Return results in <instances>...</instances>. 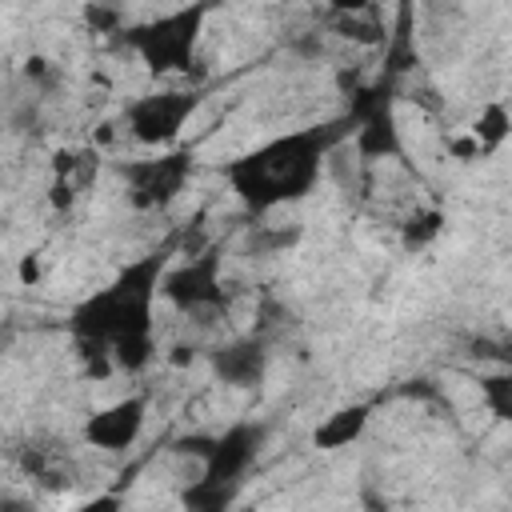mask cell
<instances>
[{
  "label": "cell",
  "mask_w": 512,
  "mask_h": 512,
  "mask_svg": "<svg viewBox=\"0 0 512 512\" xmlns=\"http://www.w3.org/2000/svg\"><path fill=\"white\" fill-rule=\"evenodd\" d=\"M368 416H372V404H344L336 408L332 416H324L312 432V444L324 448V452H336V448H348L352 440H360V432L368 428Z\"/></svg>",
  "instance_id": "12"
},
{
  "label": "cell",
  "mask_w": 512,
  "mask_h": 512,
  "mask_svg": "<svg viewBox=\"0 0 512 512\" xmlns=\"http://www.w3.org/2000/svg\"><path fill=\"white\" fill-rule=\"evenodd\" d=\"M24 76L28 80H48V60L44 56H28L24 60Z\"/></svg>",
  "instance_id": "26"
},
{
  "label": "cell",
  "mask_w": 512,
  "mask_h": 512,
  "mask_svg": "<svg viewBox=\"0 0 512 512\" xmlns=\"http://www.w3.org/2000/svg\"><path fill=\"white\" fill-rule=\"evenodd\" d=\"M416 68V40H412V8L400 4L396 8V24L388 28V40H384V80L400 84V76H408Z\"/></svg>",
  "instance_id": "13"
},
{
  "label": "cell",
  "mask_w": 512,
  "mask_h": 512,
  "mask_svg": "<svg viewBox=\"0 0 512 512\" xmlns=\"http://www.w3.org/2000/svg\"><path fill=\"white\" fill-rule=\"evenodd\" d=\"M448 152H452L456 160H476V156H480V144H476L472 136H452V140H448Z\"/></svg>",
  "instance_id": "24"
},
{
  "label": "cell",
  "mask_w": 512,
  "mask_h": 512,
  "mask_svg": "<svg viewBox=\"0 0 512 512\" xmlns=\"http://www.w3.org/2000/svg\"><path fill=\"white\" fill-rule=\"evenodd\" d=\"M480 396H484L488 412H492L500 424H508V420H512V376H508V372L484 376V380H480Z\"/></svg>",
  "instance_id": "18"
},
{
  "label": "cell",
  "mask_w": 512,
  "mask_h": 512,
  "mask_svg": "<svg viewBox=\"0 0 512 512\" xmlns=\"http://www.w3.org/2000/svg\"><path fill=\"white\" fill-rule=\"evenodd\" d=\"M240 488L244 480H192L184 492H180V508L184 512H232L236 500H240Z\"/></svg>",
  "instance_id": "14"
},
{
  "label": "cell",
  "mask_w": 512,
  "mask_h": 512,
  "mask_svg": "<svg viewBox=\"0 0 512 512\" xmlns=\"http://www.w3.org/2000/svg\"><path fill=\"white\" fill-rule=\"evenodd\" d=\"M40 256L36 252H28V256H20V268H16V276H20V284L24 288H32V284H40Z\"/></svg>",
  "instance_id": "23"
},
{
  "label": "cell",
  "mask_w": 512,
  "mask_h": 512,
  "mask_svg": "<svg viewBox=\"0 0 512 512\" xmlns=\"http://www.w3.org/2000/svg\"><path fill=\"white\" fill-rule=\"evenodd\" d=\"M472 356H480V360H500V356H504V344H496V340H472Z\"/></svg>",
  "instance_id": "25"
},
{
  "label": "cell",
  "mask_w": 512,
  "mask_h": 512,
  "mask_svg": "<svg viewBox=\"0 0 512 512\" xmlns=\"http://www.w3.org/2000/svg\"><path fill=\"white\" fill-rule=\"evenodd\" d=\"M360 504H364V512H392V508H388L372 488H364V492H360Z\"/></svg>",
  "instance_id": "27"
},
{
  "label": "cell",
  "mask_w": 512,
  "mask_h": 512,
  "mask_svg": "<svg viewBox=\"0 0 512 512\" xmlns=\"http://www.w3.org/2000/svg\"><path fill=\"white\" fill-rule=\"evenodd\" d=\"M0 240H4V224H0Z\"/></svg>",
  "instance_id": "30"
},
{
  "label": "cell",
  "mask_w": 512,
  "mask_h": 512,
  "mask_svg": "<svg viewBox=\"0 0 512 512\" xmlns=\"http://www.w3.org/2000/svg\"><path fill=\"white\" fill-rule=\"evenodd\" d=\"M440 232H444V212L440 208H416L400 224V244H404V252H424Z\"/></svg>",
  "instance_id": "16"
},
{
  "label": "cell",
  "mask_w": 512,
  "mask_h": 512,
  "mask_svg": "<svg viewBox=\"0 0 512 512\" xmlns=\"http://www.w3.org/2000/svg\"><path fill=\"white\" fill-rule=\"evenodd\" d=\"M72 512H124V500H120V492H100V496L76 504Z\"/></svg>",
  "instance_id": "21"
},
{
  "label": "cell",
  "mask_w": 512,
  "mask_h": 512,
  "mask_svg": "<svg viewBox=\"0 0 512 512\" xmlns=\"http://www.w3.org/2000/svg\"><path fill=\"white\" fill-rule=\"evenodd\" d=\"M300 240V224H292V228H272V224H264L260 232H252V248L256 252H284V248H292Z\"/></svg>",
  "instance_id": "19"
},
{
  "label": "cell",
  "mask_w": 512,
  "mask_h": 512,
  "mask_svg": "<svg viewBox=\"0 0 512 512\" xmlns=\"http://www.w3.org/2000/svg\"><path fill=\"white\" fill-rule=\"evenodd\" d=\"M344 136H352L348 116L272 136L228 164V184L248 212H272L280 204H296L316 188L328 156Z\"/></svg>",
  "instance_id": "1"
},
{
  "label": "cell",
  "mask_w": 512,
  "mask_h": 512,
  "mask_svg": "<svg viewBox=\"0 0 512 512\" xmlns=\"http://www.w3.org/2000/svg\"><path fill=\"white\" fill-rule=\"evenodd\" d=\"M196 108H200V92H148L128 104L124 124H128L132 140H140L148 148H164L184 132V124Z\"/></svg>",
  "instance_id": "5"
},
{
  "label": "cell",
  "mask_w": 512,
  "mask_h": 512,
  "mask_svg": "<svg viewBox=\"0 0 512 512\" xmlns=\"http://www.w3.org/2000/svg\"><path fill=\"white\" fill-rule=\"evenodd\" d=\"M208 360H212L216 380H224L232 388H256L268 368V352L260 340H228V344L212 348Z\"/></svg>",
  "instance_id": "9"
},
{
  "label": "cell",
  "mask_w": 512,
  "mask_h": 512,
  "mask_svg": "<svg viewBox=\"0 0 512 512\" xmlns=\"http://www.w3.org/2000/svg\"><path fill=\"white\" fill-rule=\"evenodd\" d=\"M120 172H124V184H128V196L136 208H164L184 192V184L192 176V152L188 148L160 152L152 160H132Z\"/></svg>",
  "instance_id": "6"
},
{
  "label": "cell",
  "mask_w": 512,
  "mask_h": 512,
  "mask_svg": "<svg viewBox=\"0 0 512 512\" xmlns=\"http://www.w3.org/2000/svg\"><path fill=\"white\" fill-rule=\"evenodd\" d=\"M108 352H112V368H120V372H144V368L156 360V336H152V332L124 336V340H116Z\"/></svg>",
  "instance_id": "17"
},
{
  "label": "cell",
  "mask_w": 512,
  "mask_h": 512,
  "mask_svg": "<svg viewBox=\"0 0 512 512\" xmlns=\"http://www.w3.org/2000/svg\"><path fill=\"white\" fill-rule=\"evenodd\" d=\"M192 360H196V348H188V344L172 348V364H192Z\"/></svg>",
  "instance_id": "29"
},
{
  "label": "cell",
  "mask_w": 512,
  "mask_h": 512,
  "mask_svg": "<svg viewBox=\"0 0 512 512\" xmlns=\"http://www.w3.org/2000/svg\"><path fill=\"white\" fill-rule=\"evenodd\" d=\"M48 204L60 208V212H68V208L76 204V184H72V180H52V188H48Z\"/></svg>",
  "instance_id": "22"
},
{
  "label": "cell",
  "mask_w": 512,
  "mask_h": 512,
  "mask_svg": "<svg viewBox=\"0 0 512 512\" xmlns=\"http://www.w3.org/2000/svg\"><path fill=\"white\" fill-rule=\"evenodd\" d=\"M84 24L92 32H120L124 28V12L116 4H88L84 8Z\"/></svg>",
  "instance_id": "20"
},
{
  "label": "cell",
  "mask_w": 512,
  "mask_h": 512,
  "mask_svg": "<svg viewBox=\"0 0 512 512\" xmlns=\"http://www.w3.org/2000/svg\"><path fill=\"white\" fill-rule=\"evenodd\" d=\"M220 252L204 248L196 256H188L180 268H168L160 280V296L180 308V312H196V316H216L224 308V288H220Z\"/></svg>",
  "instance_id": "4"
},
{
  "label": "cell",
  "mask_w": 512,
  "mask_h": 512,
  "mask_svg": "<svg viewBox=\"0 0 512 512\" xmlns=\"http://www.w3.org/2000/svg\"><path fill=\"white\" fill-rule=\"evenodd\" d=\"M264 428L256 424H232L220 436H212V448L204 456V476L208 480H244V472L256 460Z\"/></svg>",
  "instance_id": "8"
},
{
  "label": "cell",
  "mask_w": 512,
  "mask_h": 512,
  "mask_svg": "<svg viewBox=\"0 0 512 512\" xmlns=\"http://www.w3.org/2000/svg\"><path fill=\"white\" fill-rule=\"evenodd\" d=\"M28 512H32V508H28Z\"/></svg>",
  "instance_id": "31"
},
{
  "label": "cell",
  "mask_w": 512,
  "mask_h": 512,
  "mask_svg": "<svg viewBox=\"0 0 512 512\" xmlns=\"http://www.w3.org/2000/svg\"><path fill=\"white\" fill-rule=\"evenodd\" d=\"M144 420H148V400L124 396V400H116V404H108L84 420V444L100 448V452H124L140 440Z\"/></svg>",
  "instance_id": "7"
},
{
  "label": "cell",
  "mask_w": 512,
  "mask_h": 512,
  "mask_svg": "<svg viewBox=\"0 0 512 512\" xmlns=\"http://www.w3.org/2000/svg\"><path fill=\"white\" fill-rule=\"evenodd\" d=\"M208 4H192V8H176L168 16H156L148 24H132L124 32V44L144 60V68L152 76H168V72H192V56H196V40L204 32L208 20Z\"/></svg>",
  "instance_id": "3"
},
{
  "label": "cell",
  "mask_w": 512,
  "mask_h": 512,
  "mask_svg": "<svg viewBox=\"0 0 512 512\" xmlns=\"http://www.w3.org/2000/svg\"><path fill=\"white\" fill-rule=\"evenodd\" d=\"M172 252H176V244H164L160 252H148V256L124 264L108 288L80 300L68 316L72 340H100L112 348L124 336L152 332V304L160 296V280L168 272Z\"/></svg>",
  "instance_id": "2"
},
{
  "label": "cell",
  "mask_w": 512,
  "mask_h": 512,
  "mask_svg": "<svg viewBox=\"0 0 512 512\" xmlns=\"http://www.w3.org/2000/svg\"><path fill=\"white\" fill-rule=\"evenodd\" d=\"M352 144H356V156H364V160L404 156V140H400V124H396L392 108L352 124Z\"/></svg>",
  "instance_id": "10"
},
{
  "label": "cell",
  "mask_w": 512,
  "mask_h": 512,
  "mask_svg": "<svg viewBox=\"0 0 512 512\" xmlns=\"http://www.w3.org/2000/svg\"><path fill=\"white\" fill-rule=\"evenodd\" d=\"M508 132H512V116H508V108L500 104V100H488L484 108H480V116H476V124H472V140L480 144V152H496L504 140H508Z\"/></svg>",
  "instance_id": "15"
},
{
  "label": "cell",
  "mask_w": 512,
  "mask_h": 512,
  "mask_svg": "<svg viewBox=\"0 0 512 512\" xmlns=\"http://www.w3.org/2000/svg\"><path fill=\"white\" fill-rule=\"evenodd\" d=\"M296 52H300V56H320L324 44H320V36H308V40H296Z\"/></svg>",
  "instance_id": "28"
},
{
  "label": "cell",
  "mask_w": 512,
  "mask_h": 512,
  "mask_svg": "<svg viewBox=\"0 0 512 512\" xmlns=\"http://www.w3.org/2000/svg\"><path fill=\"white\" fill-rule=\"evenodd\" d=\"M20 472L32 476L48 492L72 488V464H68V456L60 448H48V444H24L20 448Z\"/></svg>",
  "instance_id": "11"
}]
</instances>
